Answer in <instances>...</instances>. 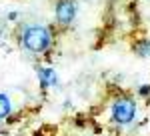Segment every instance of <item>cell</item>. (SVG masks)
Returning a JSON list of instances; mask_svg holds the SVG:
<instances>
[{
	"instance_id": "6da1fadb",
	"label": "cell",
	"mask_w": 150,
	"mask_h": 136,
	"mask_svg": "<svg viewBox=\"0 0 150 136\" xmlns=\"http://www.w3.org/2000/svg\"><path fill=\"white\" fill-rule=\"evenodd\" d=\"M16 42H18V48L28 56H46L56 44V30L52 24L24 22L16 32Z\"/></svg>"
},
{
	"instance_id": "7a4b0ae2",
	"label": "cell",
	"mask_w": 150,
	"mask_h": 136,
	"mask_svg": "<svg viewBox=\"0 0 150 136\" xmlns=\"http://www.w3.org/2000/svg\"><path fill=\"white\" fill-rule=\"evenodd\" d=\"M138 120V100L132 94L118 92L108 104V122L114 128H130Z\"/></svg>"
},
{
	"instance_id": "3957f363",
	"label": "cell",
	"mask_w": 150,
	"mask_h": 136,
	"mask_svg": "<svg viewBox=\"0 0 150 136\" xmlns=\"http://www.w3.org/2000/svg\"><path fill=\"white\" fill-rule=\"evenodd\" d=\"M78 0H54V24L60 28H70L78 18Z\"/></svg>"
},
{
	"instance_id": "277c9868",
	"label": "cell",
	"mask_w": 150,
	"mask_h": 136,
	"mask_svg": "<svg viewBox=\"0 0 150 136\" xmlns=\"http://www.w3.org/2000/svg\"><path fill=\"white\" fill-rule=\"evenodd\" d=\"M34 74H36L38 86H40L42 92L60 88V76H58V72H56L54 66H50V64H36Z\"/></svg>"
},
{
	"instance_id": "5b68a950",
	"label": "cell",
	"mask_w": 150,
	"mask_h": 136,
	"mask_svg": "<svg viewBox=\"0 0 150 136\" xmlns=\"http://www.w3.org/2000/svg\"><path fill=\"white\" fill-rule=\"evenodd\" d=\"M132 52L134 56L142 58V60H150V38L148 36H140L132 42Z\"/></svg>"
},
{
	"instance_id": "8992f818",
	"label": "cell",
	"mask_w": 150,
	"mask_h": 136,
	"mask_svg": "<svg viewBox=\"0 0 150 136\" xmlns=\"http://www.w3.org/2000/svg\"><path fill=\"white\" fill-rule=\"evenodd\" d=\"M14 112V106H12V98L6 92H0V120H6L10 118Z\"/></svg>"
},
{
	"instance_id": "52a82bcc",
	"label": "cell",
	"mask_w": 150,
	"mask_h": 136,
	"mask_svg": "<svg viewBox=\"0 0 150 136\" xmlns=\"http://www.w3.org/2000/svg\"><path fill=\"white\" fill-rule=\"evenodd\" d=\"M136 98L150 100V84H148V82H142V84L136 86Z\"/></svg>"
},
{
	"instance_id": "ba28073f",
	"label": "cell",
	"mask_w": 150,
	"mask_h": 136,
	"mask_svg": "<svg viewBox=\"0 0 150 136\" xmlns=\"http://www.w3.org/2000/svg\"><path fill=\"white\" fill-rule=\"evenodd\" d=\"M18 20H20V12L18 10H10L8 14H6V22L14 24V22H18Z\"/></svg>"
}]
</instances>
